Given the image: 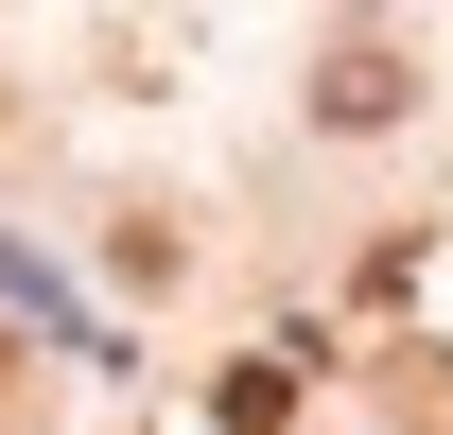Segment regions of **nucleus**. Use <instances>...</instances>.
I'll list each match as a JSON object with an SVG mask.
<instances>
[{
	"instance_id": "nucleus-1",
	"label": "nucleus",
	"mask_w": 453,
	"mask_h": 435,
	"mask_svg": "<svg viewBox=\"0 0 453 435\" xmlns=\"http://www.w3.org/2000/svg\"><path fill=\"white\" fill-rule=\"evenodd\" d=\"M314 105H332V122H401V53H366V35H349V53H332V88H314Z\"/></svg>"
},
{
	"instance_id": "nucleus-2",
	"label": "nucleus",
	"mask_w": 453,
	"mask_h": 435,
	"mask_svg": "<svg viewBox=\"0 0 453 435\" xmlns=\"http://www.w3.org/2000/svg\"><path fill=\"white\" fill-rule=\"evenodd\" d=\"M296 418V366H226V435H280Z\"/></svg>"
}]
</instances>
